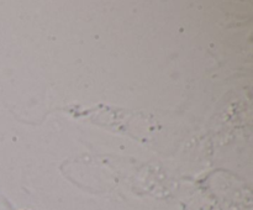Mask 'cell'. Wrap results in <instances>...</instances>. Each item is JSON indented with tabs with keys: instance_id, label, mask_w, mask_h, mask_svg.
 Wrapping results in <instances>:
<instances>
[]
</instances>
